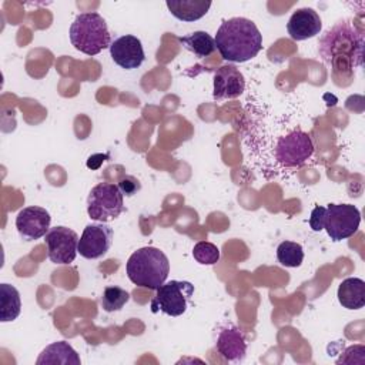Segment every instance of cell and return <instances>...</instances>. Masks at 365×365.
<instances>
[{
    "label": "cell",
    "instance_id": "6",
    "mask_svg": "<svg viewBox=\"0 0 365 365\" xmlns=\"http://www.w3.org/2000/svg\"><path fill=\"white\" fill-rule=\"evenodd\" d=\"M192 295L194 285L191 282L171 279L157 289L151 301V309L153 312L161 311L170 317H180L187 311Z\"/></svg>",
    "mask_w": 365,
    "mask_h": 365
},
{
    "label": "cell",
    "instance_id": "4",
    "mask_svg": "<svg viewBox=\"0 0 365 365\" xmlns=\"http://www.w3.org/2000/svg\"><path fill=\"white\" fill-rule=\"evenodd\" d=\"M68 34L74 48L87 56H96L111 44L107 23L96 11L78 14L71 23Z\"/></svg>",
    "mask_w": 365,
    "mask_h": 365
},
{
    "label": "cell",
    "instance_id": "22",
    "mask_svg": "<svg viewBox=\"0 0 365 365\" xmlns=\"http://www.w3.org/2000/svg\"><path fill=\"white\" fill-rule=\"evenodd\" d=\"M130 299V294L120 287H106L101 294V307L106 312L120 311Z\"/></svg>",
    "mask_w": 365,
    "mask_h": 365
},
{
    "label": "cell",
    "instance_id": "11",
    "mask_svg": "<svg viewBox=\"0 0 365 365\" xmlns=\"http://www.w3.org/2000/svg\"><path fill=\"white\" fill-rule=\"evenodd\" d=\"M51 217L43 207L30 205L19 211L16 228L24 241H34L44 237L50 230Z\"/></svg>",
    "mask_w": 365,
    "mask_h": 365
},
{
    "label": "cell",
    "instance_id": "2",
    "mask_svg": "<svg viewBox=\"0 0 365 365\" xmlns=\"http://www.w3.org/2000/svg\"><path fill=\"white\" fill-rule=\"evenodd\" d=\"M215 48L232 63L254 58L262 48V34L255 23L245 17H232L221 23L215 34Z\"/></svg>",
    "mask_w": 365,
    "mask_h": 365
},
{
    "label": "cell",
    "instance_id": "25",
    "mask_svg": "<svg viewBox=\"0 0 365 365\" xmlns=\"http://www.w3.org/2000/svg\"><path fill=\"white\" fill-rule=\"evenodd\" d=\"M118 188L121 190L123 195L131 197V195L135 194V191L140 190V182H138V180H135L134 177L125 175V177H123V178L118 181Z\"/></svg>",
    "mask_w": 365,
    "mask_h": 365
},
{
    "label": "cell",
    "instance_id": "14",
    "mask_svg": "<svg viewBox=\"0 0 365 365\" xmlns=\"http://www.w3.org/2000/svg\"><path fill=\"white\" fill-rule=\"evenodd\" d=\"M215 348L218 354L228 362H242L247 355V341L242 331L234 325H228L218 332Z\"/></svg>",
    "mask_w": 365,
    "mask_h": 365
},
{
    "label": "cell",
    "instance_id": "24",
    "mask_svg": "<svg viewBox=\"0 0 365 365\" xmlns=\"http://www.w3.org/2000/svg\"><path fill=\"white\" fill-rule=\"evenodd\" d=\"M325 217H327V207H322V205L314 207V210L311 211V217H309V227L312 228V231L324 230Z\"/></svg>",
    "mask_w": 365,
    "mask_h": 365
},
{
    "label": "cell",
    "instance_id": "9",
    "mask_svg": "<svg viewBox=\"0 0 365 365\" xmlns=\"http://www.w3.org/2000/svg\"><path fill=\"white\" fill-rule=\"evenodd\" d=\"M78 235L68 227L56 225L46 234L47 255L53 264L67 265L76 259L78 252Z\"/></svg>",
    "mask_w": 365,
    "mask_h": 365
},
{
    "label": "cell",
    "instance_id": "20",
    "mask_svg": "<svg viewBox=\"0 0 365 365\" xmlns=\"http://www.w3.org/2000/svg\"><path fill=\"white\" fill-rule=\"evenodd\" d=\"M178 41L198 58L208 57L215 50V41L207 31H194L178 37Z\"/></svg>",
    "mask_w": 365,
    "mask_h": 365
},
{
    "label": "cell",
    "instance_id": "15",
    "mask_svg": "<svg viewBox=\"0 0 365 365\" xmlns=\"http://www.w3.org/2000/svg\"><path fill=\"white\" fill-rule=\"evenodd\" d=\"M322 21L319 14L309 7L298 9L292 13L287 23V31L295 41H302L319 34Z\"/></svg>",
    "mask_w": 365,
    "mask_h": 365
},
{
    "label": "cell",
    "instance_id": "3",
    "mask_svg": "<svg viewBox=\"0 0 365 365\" xmlns=\"http://www.w3.org/2000/svg\"><path fill=\"white\" fill-rule=\"evenodd\" d=\"M128 279L137 287L158 289L170 272L167 255L155 247H143L134 251L125 264Z\"/></svg>",
    "mask_w": 365,
    "mask_h": 365
},
{
    "label": "cell",
    "instance_id": "17",
    "mask_svg": "<svg viewBox=\"0 0 365 365\" xmlns=\"http://www.w3.org/2000/svg\"><path fill=\"white\" fill-rule=\"evenodd\" d=\"M339 304L346 309H361L365 305V282L361 278H345L336 291Z\"/></svg>",
    "mask_w": 365,
    "mask_h": 365
},
{
    "label": "cell",
    "instance_id": "1",
    "mask_svg": "<svg viewBox=\"0 0 365 365\" xmlns=\"http://www.w3.org/2000/svg\"><path fill=\"white\" fill-rule=\"evenodd\" d=\"M318 53L325 63L332 66L334 71L338 68L352 71L362 66L364 36L356 26L341 20L321 37Z\"/></svg>",
    "mask_w": 365,
    "mask_h": 365
},
{
    "label": "cell",
    "instance_id": "23",
    "mask_svg": "<svg viewBox=\"0 0 365 365\" xmlns=\"http://www.w3.org/2000/svg\"><path fill=\"white\" fill-rule=\"evenodd\" d=\"M194 259L201 265H214L220 259V248L208 241H200L192 248Z\"/></svg>",
    "mask_w": 365,
    "mask_h": 365
},
{
    "label": "cell",
    "instance_id": "19",
    "mask_svg": "<svg viewBox=\"0 0 365 365\" xmlns=\"http://www.w3.org/2000/svg\"><path fill=\"white\" fill-rule=\"evenodd\" d=\"M21 311L20 292L10 284H0V321H14Z\"/></svg>",
    "mask_w": 365,
    "mask_h": 365
},
{
    "label": "cell",
    "instance_id": "18",
    "mask_svg": "<svg viewBox=\"0 0 365 365\" xmlns=\"http://www.w3.org/2000/svg\"><path fill=\"white\" fill-rule=\"evenodd\" d=\"M165 4L168 11L181 21H195L211 7L210 0H167Z\"/></svg>",
    "mask_w": 365,
    "mask_h": 365
},
{
    "label": "cell",
    "instance_id": "7",
    "mask_svg": "<svg viewBox=\"0 0 365 365\" xmlns=\"http://www.w3.org/2000/svg\"><path fill=\"white\" fill-rule=\"evenodd\" d=\"M314 154V143L308 133L294 130L279 137L275 145V158L284 167H301Z\"/></svg>",
    "mask_w": 365,
    "mask_h": 365
},
{
    "label": "cell",
    "instance_id": "16",
    "mask_svg": "<svg viewBox=\"0 0 365 365\" xmlns=\"http://www.w3.org/2000/svg\"><path fill=\"white\" fill-rule=\"evenodd\" d=\"M81 359L76 349L66 341H57L47 345L38 355L36 364L37 365H80Z\"/></svg>",
    "mask_w": 365,
    "mask_h": 365
},
{
    "label": "cell",
    "instance_id": "8",
    "mask_svg": "<svg viewBox=\"0 0 365 365\" xmlns=\"http://www.w3.org/2000/svg\"><path fill=\"white\" fill-rule=\"evenodd\" d=\"M361 224V212L352 204H328L324 230L332 241L352 237Z\"/></svg>",
    "mask_w": 365,
    "mask_h": 365
},
{
    "label": "cell",
    "instance_id": "21",
    "mask_svg": "<svg viewBox=\"0 0 365 365\" xmlns=\"http://www.w3.org/2000/svg\"><path fill=\"white\" fill-rule=\"evenodd\" d=\"M277 259L284 267L297 268L304 261V250L298 242L282 241L277 248Z\"/></svg>",
    "mask_w": 365,
    "mask_h": 365
},
{
    "label": "cell",
    "instance_id": "5",
    "mask_svg": "<svg viewBox=\"0 0 365 365\" xmlns=\"http://www.w3.org/2000/svg\"><path fill=\"white\" fill-rule=\"evenodd\" d=\"M123 192L113 182H98L87 197V214L91 220L107 222L115 220L124 210Z\"/></svg>",
    "mask_w": 365,
    "mask_h": 365
},
{
    "label": "cell",
    "instance_id": "10",
    "mask_svg": "<svg viewBox=\"0 0 365 365\" xmlns=\"http://www.w3.org/2000/svg\"><path fill=\"white\" fill-rule=\"evenodd\" d=\"M113 244V228L106 222L88 224L80 240L78 254L87 259H97L107 254Z\"/></svg>",
    "mask_w": 365,
    "mask_h": 365
},
{
    "label": "cell",
    "instance_id": "12",
    "mask_svg": "<svg viewBox=\"0 0 365 365\" xmlns=\"http://www.w3.org/2000/svg\"><path fill=\"white\" fill-rule=\"evenodd\" d=\"M110 56L113 61L125 70L137 68L143 64L145 54L140 38L133 34H125L110 44Z\"/></svg>",
    "mask_w": 365,
    "mask_h": 365
},
{
    "label": "cell",
    "instance_id": "13",
    "mask_svg": "<svg viewBox=\"0 0 365 365\" xmlns=\"http://www.w3.org/2000/svg\"><path fill=\"white\" fill-rule=\"evenodd\" d=\"M245 80L242 73L235 66H222L214 74L212 97L215 100L237 98L244 93Z\"/></svg>",
    "mask_w": 365,
    "mask_h": 365
},
{
    "label": "cell",
    "instance_id": "26",
    "mask_svg": "<svg viewBox=\"0 0 365 365\" xmlns=\"http://www.w3.org/2000/svg\"><path fill=\"white\" fill-rule=\"evenodd\" d=\"M106 160H108V154H94L87 160V167L91 170H97Z\"/></svg>",
    "mask_w": 365,
    "mask_h": 365
}]
</instances>
